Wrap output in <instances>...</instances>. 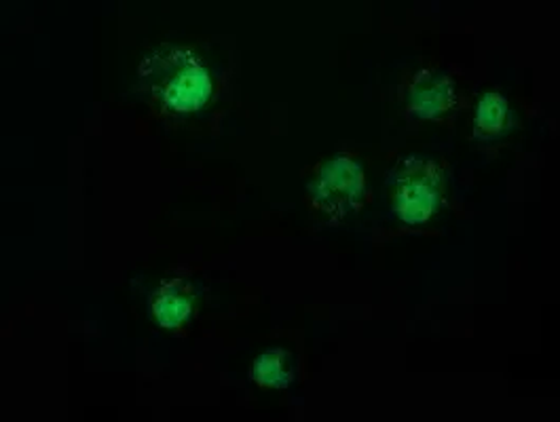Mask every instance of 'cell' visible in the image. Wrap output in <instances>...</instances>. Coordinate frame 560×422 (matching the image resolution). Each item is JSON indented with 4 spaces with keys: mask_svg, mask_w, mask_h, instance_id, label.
<instances>
[{
    "mask_svg": "<svg viewBox=\"0 0 560 422\" xmlns=\"http://www.w3.org/2000/svg\"><path fill=\"white\" fill-rule=\"evenodd\" d=\"M140 83L172 113H195L212 93L210 72L187 49H163L140 66Z\"/></svg>",
    "mask_w": 560,
    "mask_h": 422,
    "instance_id": "obj_1",
    "label": "cell"
},
{
    "mask_svg": "<svg viewBox=\"0 0 560 422\" xmlns=\"http://www.w3.org/2000/svg\"><path fill=\"white\" fill-rule=\"evenodd\" d=\"M442 192V176L436 163L421 156H408L398 165L392 180L394 211L406 224H423L436 211Z\"/></svg>",
    "mask_w": 560,
    "mask_h": 422,
    "instance_id": "obj_3",
    "label": "cell"
},
{
    "mask_svg": "<svg viewBox=\"0 0 560 422\" xmlns=\"http://www.w3.org/2000/svg\"><path fill=\"white\" fill-rule=\"evenodd\" d=\"M508 117H510V110H508V99L501 95V93H487L480 102H478V108H476V119H474V131H476V138H495L499 136L505 125H508Z\"/></svg>",
    "mask_w": 560,
    "mask_h": 422,
    "instance_id": "obj_7",
    "label": "cell"
},
{
    "mask_svg": "<svg viewBox=\"0 0 560 422\" xmlns=\"http://www.w3.org/2000/svg\"><path fill=\"white\" fill-rule=\"evenodd\" d=\"M190 308H192V298L183 281H170L161 285V290L153 298V315L159 326L167 330L180 328L190 317Z\"/></svg>",
    "mask_w": 560,
    "mask_h": 422,
    "instance_id": "obj_5",
    "label": "cell"
},
{
    "mask_svg": "<svg viewBox=\"0 0 560 422\" xmlns=\"http://www.w3.org/2000/svg\"><path fill=\"white\" fill-rule=\"evenodd\" d=\"M457 87L446 72L421 70L408 87V110L417 119H440L453 110Z\"/></svg>",
    "mask_w": 560,
    "mask_h": 422,
    "instance_id": "obj_4",
    "label": "cell"
},
{
    "mask_svg": "<svg viewBox=\"0 0 560 422\" xmlns=\"http://www.w3.org/2000/svg\"><path fill=\"white\" fill-rule=\"evenodd\" d=\"M312 210L339 222L362 208L366 199V176L362 163L351 154H337L326 161L310 184Z\"/></svg>",
    "mask_w": 560,
    "mask_h": 422,
    "instance_id": "obj_2",
    "label": "cell"
},
{
    "mask_svg": "<svg viewBox=\"0 0 560 422\" xmlns=\"http://www.w3.org/2000/svg\"><path fill=\"white\" fill-rule=\"evenodd\" d=\"M252 380L267 389L288 387L292 380V357L290 353L273 349L262 353L252 365Z\"/></svg>",
    "mask_w": 560,
    "mask_h": 422,
    "instance_id": "obj_6",
    "label": "cell"
}]
</instances>
